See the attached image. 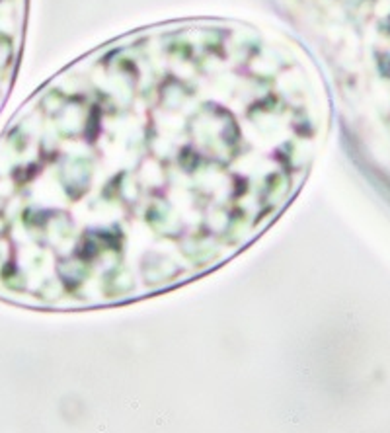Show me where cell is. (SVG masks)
Masks as SVG:
<instances>
[{
    "mask_svg": "<svg viewBox=\"0 0 390 433\" xmlns=\"http://www.w3.org/2000/svg\"><path fill=\"white\" fill-rule=\"evenodd\" d=\"M332 121L304 45L224 18L119 35L0 131V303L82 312L197 281L304 187Z\"/></svg>",
    "mask_w": 390,
    "mask_h": 433,
    "instance_id": "obj_1",
    "label": "cell"
},
{
    "mask_svg": "<svg viewBox=\"0 0 390 433\" xmlns=\"http://www.w3.org/2000/svg\"><path fill=\"white\" fill-rule=\"evenodd\" d=\"M30 0H0V115L14 90L24 55Z\"/></svg>",
    "mask_w": 390,
    "mask_h": 433,
    "instance_id": "obj_2",
    "label": "cell"
}]
</instances>
